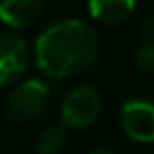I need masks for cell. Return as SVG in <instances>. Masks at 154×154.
Segmentation results:
<instances>
[{
  "label": "cell",
  "instance_id": "cell-1",
  "mask_svg": "<svg viewBox=\"0 0 154 154\" xmlns=\"http://www.w3.org/2000/svg\"><path fill=\"white\" fill-rule=\"evenodd\" d=\"M99 55L97 32L80 19H61L42 30L36 40V63L51 78L82 72Z\"/></svg>",
  "mask_w": 154,
  "mask_h": 154
},
{
  "label": "cell",
  "instance_id": "cell-2",
  "mask_svg": "<svg viewBox=\"0 0 154 154\" xmlns=\"http://www.w3.org/2000/svg\"><path fill=\"white\" fill-rule=\"evenodd\" d=\"M51 95H53V91L47 82L36 80V78L26 80V82L17 85L13 89V93L9 95L7 114L15 122H30L47 110Z\"/></svg>",
  "mask_w": 154,
  "mask_h": 154
},
{
  "label": "cell",
  "instance_id": "cell-3",
  "mask_svg": "<svg viewBox=\"0 0 154 154\" xmlns=\"http://www.w3.org/2000/svg\"><path fill=\"white\" fill-rule=\"evenodd\" d=\"M99 110H101L99 93L89 85H80L66 95L61 103V118L68 127L82 129L95 122V118L99 116Z\"/></svg>",
  "mask_w": 154,
  "mask_h": 154
},
{
  "label": "cell",
  "instance_id": "cell-4",
  "mask_svg": "<svg viewBox=\"0 0 154 154\" xmlns=\"http://www.w3.org/2000/svg\"><path fill=\"white\" fill-rule=\"evenodd\" d=\"M30 66L28 42L9 32H0V87L17 80Z\"/></svg>",
  "mask_w": 154,
  "mask_h": 154
},
{
  "label": "cell",
  "instance_id": "cell-5",
  "mask_svg": "<svg viewBox=\"0 0 154 154\" xmlns=\"http://www.w3.org/2000/svg\"><path fill=\"white\" fill-rule=\"evenodd\" d=\"M120 125L131 139L143 143L154 141V101L150 99L127 101L120 110Z\"/></svg>",
  "mask_w": 154,
  "mask_h": 154
},
{
  "label": "cell",
  "instance_id": "cell-6",
  "mask_svg": "<svg viewBox=\"0 0 154 154\" xmlns=\"http://www.w3.org/2000/svg\"><path fill=\"white\" fill-rule=\"evenodd\" d=\"M40 0H5L0 2V19L13 28H28L42 15Z\"/></svg>",
  "mask_w": 154,
  "mask_h": 154
},
{
  "label": "cell",
  "instance_id": "cell-7",
  "mask_svg": "<svg viewBox=\"0 0 154 154\" xmlns=\"http://www.w3.org/2000/svg\"><path fill=\"white\" fill-rule=\"evenodd\" d=\"M89 13L103 23H120L135 11L133 0H91L87 5Z\"/></svg>",
  "mask_w": 154,
  "mask_h": 154
},
{
  "label": "cell",
  "instance_id": "cell-8",
  "mask_svg": "<svg viewBox=\"0 0 154 154\" xmlns=\"http://www.w3.org/2000/svg\"><path fill=\"white\" fill-rule=\"evenodd\" d=\"M66 143V131L59 125H51L47 127L38 139H36V152L38 154H57Z\"/></svg>",
  "mask_w": 154,
  "mask_h": 154
},
{
  "label": "cell",
  "instance_id": "cell-9",
  "mask_svg": "<svg viewBox=\"0 0 154 154\" xmlns=\"http://www.w3.org/2000/svg\"><path fill=\"white\" fill-rule=\"evenodd\" d=\"M137 66L146 72H154V40L143 42L137 51Z\"/></svg>",
  "mask_w": 154,
  "mask_h": 154
},
{
  "label": "cell",
  "instance_id": "cell-10",
  "mask_svg": "<svg viewBox=\"0 0 154 154\" xmlns=\"http://www.w3.org/2000/svg\"><path fill=\"white\" fill-rule=\"evenodd\" d=\"M137 36L141 40V45L154 40V15H148V17L139 19V23H137Z\"/></svg>",
  "mask_w": 154,
  "mask_h": 154
},
{
  "label": "cell",
  "instance_id": "cell-11",
  "mask_svg": "<svg viewBox=\"0 0 154 154\" xmlns=\"http://www.w3.org/2000/svg\"><path fill=\"white\" fill-rule=\"evenodd\" d=\"M87 154H112L108 148H93V150H89Z\"/></svg>",
  "mask_w": 154,
  "mask_h": 154
}]
</instances>
